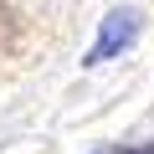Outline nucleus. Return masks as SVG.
Here are the masks:
<instances>
[{
	"instance_id": "f257e3e1",
	"label": "nucleus",
	"mask_w": 154,
	"mask_h": 154,
	"mask_svg": "<svg viewBox=\"0 0 154 154\" xmlns=\"http://www.w3.org/2000/svg\"><path fill=\"white\" fill-rule=\"evenodd\" d=\"M134 36H139V11H113V16L98 26V41H93V51H88V67L113 62L118 51L134 46Z\"/></svg>"
}]
</instances>
